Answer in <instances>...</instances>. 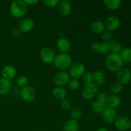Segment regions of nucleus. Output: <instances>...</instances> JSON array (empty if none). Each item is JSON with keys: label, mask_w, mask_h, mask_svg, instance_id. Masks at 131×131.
<instances>
[{"label": "nucleus", "mask_w": 131, "mask_h": 131, "mask_svg": "<svg viewBox=\"0 0 131 131\" xmlns=\"http://www.w3.org/2000/svg\"><path fill=\"white\" fill-rule=\"evenodd\" d=\"M28 11V5L23 0H16L12 2L10 6V12L15 18H21Z\"/></svg>", "instance_id": "nucleus-1"}, {"label": "nucleus", "mask_w": 131, "mask_h": 131, "mask_svg": "<svg viewBox=\"0 0 131 131\" xmlns=\"http://www.w3.org/2000/svg\"><path fill=\"white\" fill-rule=\"evenodd\" d=\"M72 62V58L68 53H60L56 56L53 63L55 67L59 70L63 71L64 70L70 67Z\"/></svg>", "instance_id": "nucleus-2"}, {"label": "nucleus", "mask_w": 131, "mask_h": 131, "mask_svg": "<svg viewBox=\"0 0 131 131\" xmlns=\"http://www.w3.org/2000/svg\"><path fill=\"white\" fill-rule=\"evenodd\" d=\"M106 67L112 72H117L122 69L123 61L120 54L111 53L107 56L105 61Z\"/></svg>", "instance_id": "nucleus-3"}, {"label": "nucleus", "mask_w": 131, "mask_h": 131, "mask_svg": "<svg viewBox=\"0 0 131 131\" xmlns=\"http://www.w3.org/2000/svg\"><path fill=\"white\" fill-rule=\"evenodd\" d=\"M99 88L95 83H90L85 84L81 91L83 98L86 100H90L96 97L98 94Z\"/></svg>", "instance_id": "nucleus-4"}, {"label": "nucleus", "mask_w": 131, "mask_h": 131, "mask_svg": "<svg viewBox=\"0 0 131 131\" xmlns=\"http://www.w3.org/2000/svg\"><path fill=\"white\" fill-rule=\"evenodd\" d=\"M116 78L122 85L129 84L131 81V70L128 68H122L116 72Z\"/></svg>", "instance_id": "nucleus-5"}, {"label": "nucleus", "mask_w": 131, "mask_h": 131, "mask_svg": "<svg viewBox=\"0 0 131 131\" xmlns=\"http://www.w3.org/2000/svg\"><path fill=\"white\" fill-rule=\"evenodd\" d=\"M85 72L86 67L84 64L78 62L70 66L69 69V75L73 79H78L79 78H82Z\"/></svg>", "instance_id": "nucleus-6"}, {"label": "nucleus", "mask_w": 131, "mask_h": 131, "mask_svg": "<svg viewBox=\"0 0 131 131\" xmlns=\"http://www.w3.org/2000/svg\"><path fill=\"white\" fill-rule=\"evenodd\" d=\"M56 57L54 51L50 47H44L40 52V58L44 63L50 64L53 63Z\"/></svg>", "instance_id": "nucleus-7"}, {"label": "nucleus", "mask_w": 131, "mask_h": 131, "mask_svg": "<svg viewBox=\"0 0 131 131\" xmlns=\"http://www.w3.org/2000/svg\"><path fill=\"white\" fill-rule=\"evenodd\" d=\"M20 97L25 102H33L36 98L35 90L30 86H27L23 88L20 90Z\"/></svg>", "instance_id": "nucleus-8"}, {"label": "nucleus", "mask_w": 131, "mask_h": 131, "mask_svg": "<svg viewBox=\"0 0 131 131\" xmlns=\"http://www.w3.org/2000/svg\"><path fill=\"white\" fill-rule=\"evenodd\" d=\"M70 80V76L69 73L65 71L59 72L55 75L54 78V83L58 86H63L69 83Z\"/></svg>", "instance_id": "nucleus-9"}, {"label": "nucleus", "mask_w": 131, "mask_h": 131, "mask_svg": "<svg viewBox=\"0 0 131 131\" xmlns=\"http://www.w3.org/2000/svg\"><path fill=\"white\" fill-rule=\"evenodd\" d=\"M104 25L107 30L110 31H116L120 26V19L115 15H111L106 19Z\"/></svg>", "instance_id": "nucleus-10"}, {"label": "nucleus", "mask_w": 131, "mask_h": 131, "mask_svg": "<svg viewBox=\"0 0 131 131\" xmlns=\"http://www.w3.org/2000/svg\"><path fill=\"white\" fill-rule=\"evenodd\" d=\"M35 23L30 18H24L20 20L18 26V29L20 33H26L31 31L34 28Z\"/></svg>", "instance_id": "nucleus-11"}, {"label": "nucleus", "mask_w": 131, "mask_h": 131, "mask_svg": "<svg viewBox=\"0 0 131 131\" xmlns=\"http://www.w3.org/2000/svg\"><path fill=\"white\" fill-rule=\"evenodd\" d=\"M131 122L130 119L125 116H122L117 118L115 122V125L118 130L125 131L130 128Z\"/></svg>", "instance_id": "nucleus-12"}, {"label": "nucleus", "mask_w": 131, "mask_h": 131, "mask_svg": "<svg viewBox=\"0 0 131 131\" xmlns=\"http://www.w3.org/2000/svg\"><path fill=\"white\" fill-rule=\"evenodd\" d=\"M56 47L61 53H68L71 49V43L68 38L60 37L56 41Z\"/></svg>", "instance_id": "nucleus-13"}, {"label": "nucleus", "mask_w": 131, "mask_h": 131, "mask_svg": "<svg viewBox=\"0 0 131 131\" xmlns=\"http://www.w3.org/2000/svg\"><path fill=\"white\" fill-rule=\"evenodd\" d=\"M92 49L94 52L97 53L101 54H107L111 52V49L109 43L106 42H95L92 43Z\"/></svg>", "instance_id": "nucleus-14"}, {"label": "nucleus", "mask_w": 131, "mask_h": 131, "mask_svg": "<svg viewBox=\"0 0 131 131\" xmlns=\"http://www.w3.org/2000/svg\"><path fill=\"white\" fill-rule=\"evenodd\" d=\"M58 10L59 13L63 17L70 15L72 12V5L67 0H61L59 1L58 5Z\"/></svg>", "instance_id": "nucleus-15"}, {"label": "nucleus", "mask_w": 131, "mask_h": 131, "mask_svg": "<svg viewBox=\"0 0 131 131\" xmlns=\"http://www.w3.org/2000/svg\"><path fill=\"white\" fill-rule=\"evenodd\" d=\"M102 117L104 122L107 124H111L115 122L116 119L117 118V113L115 110L107 107L102 113Z\"/></svg>", "instance_id": "nucleus-16"}, {"label": "nucleus", "mask_w": 131, "mask_h": 131, "mask_svg": "<svg viewBox=\"0 0 131 131\" xmlns=\"http://www.w3.org/2000/svg\"><path fill=\"white\" fill-rule=\"evenodd\" d=\"M17 74L16 69L12 65H6L1 70V75L3 78L7 80L10 81L14 79Z\"/></svg>", "instance_id": "nucleus-17"}, {"label": "nucleus", "mask_w": 131, "mask_h": 131, "mask_svg": "<svg viewBox=\"0 0 131 131\" xmlns=\"http://www.w3.org/2000/svg\"><path fill=\"white\" fill-rule=\"evenodd\" d=\"M12 83L10 81L3 78H0V95H6L12 90Z\"/></svg>", "instance_id": "nucleus-18"}, {"label": "nucleus", "mask_w": 131, "mask_h": 131, "mask_svg": "<svg viewBox=\"0 0 131 131\" xmlns=\"http://www.w3.org/2000/svg\"><path fill=\"white\" fill-rule=\"evenodd\" d=\"M93 74V83L96 85H102L106 82V75L101 70H96Z\"/></svg>", "instance_id": "nucleus-19"}, {"label": "nucleus", "mask_w": 131, "mask_h": 131, "mask_svg": "<svg viewBox=\"0 0 131 131\" xmlns=\"http://www.w3.org/2000/svg\"><path fill=\"white\" fill-rule=\"evenodd\" d=\"M122 103V101L120 97L117 95H111L108 97L107 102H106V106L109 108L113 109L115 110L118 107L120 106Z\"/></svg>", "instance_id": "nucleus-20"}, {"label": "nucleus", "mask_w": 131, "mask_h": 131, "mask_svg": "<svg viewBox=\"0 0 131 131\" xmlns=\"http://www.w3.org/2000/svg\"><path fill=\"white\" fill-rule=\"evenodd\" d=\"M91 29L92 31L95 34H101L104 33V31L106 29L104 23L102 22L101 20H97L93 21L91 24Z\"/></svg>", "instance_id": "nucleus-21"}, {"label": "nucleus", "mask_w": 131, "mask_h": 131, "mask_svg": "<svg viewBox=\"0 0 131 131\" xmlns=\"http://www.w3.org/2000/svg\"><path fill=\"white\" fill-rule=\"evenodd\" d=\"M52 95L56 99L63 101L64 99H66L67 92L66 90L63 87L57 86L55 87L52 90Z\"/></svg>", "instance_id": "nucleus-22"}, {"label": "nucleus", "mask_w": 131, "mask_h": 131, "mask_svg": "<svg viewBox=\"0 0 131 131\" xmlns=\"http://www.w3.org/2000/svg\"><path fill=\"white\" fill-rule=\"evenodd\" d=\"M79 129V123L77 120L70 119L67 121L64 124L63 130V131H78Z\"/></svg>", "instance_id": "nucleus-23"}, {"label": "nucleus", "mask_w": 131, "mask_h": 131, "mask_svg": "<svg viewBox=\"0 0 131 131\" xmlns=\"http://www.w3.org/2000/svg\"><path fill=\"white\" fill-rule=\"evenodd\" d=\"M107 108V106L106 104L102 103L99 101H96L92 104V111L96 114L98 115H102V113L105 111V110Z\"/></svg>", "instance_id": "nucleus-24"}, {"label": "nucleus", "mask_w": 131, "mask_h": 131, "mask_svg": "<svg viewBox=\"0 0 131 131\" xmlns=\"http://www.w3.org/2000/svg\"><path fill=\"white\" fill-rule=\"evenodd\" d=\"M109 44H110V46L111 52H112V53L120 54L122 50L123 49L122 46V44L120 42H118V41L116 40H112L109 43Z\"/></svg>", "instance_id": "nucleus-25"}, {"label": "nucleus", "mask_w": 131, "mask_h": 131, "mask_svg": "<svg viewBox=\"0 0 131 131\" xmlns=\"http://www.w3.org/2000/svg\"><path fill=\"white\" fill-rule=\"evenodd\" d=\"M120 0H104V3L107 8L115 10L118 8L121 5Z\"/></svg>", "instance_id": "nucleus-26"}, {"label": "nucleus", "mask_w": 131, "mask_h": 131, "mask_svg": "<svg viewBox=\"0 0 131 131\" xmlns=\"http://www.w3.org/2000/svg\"><path fill=\"white\" fill-rule=\"evenodd\" d=\"M120 56L123 62L124 61L127 63L131 62V48L125 47V48L123 49L120 52Z\"/></svg>", "instance_id": "nucleus-27"}, {"label": "nucleus", "mask_w": 131, "mask_h": 131, "mask_svg": "<svg viewBox=\"0 0 131 131\" xmlns=\"http://www.w3.org/2000/svg\"><path fill=\"white\" fill-rule=\"evenodd\" d=\"M109 90L114 95H116L117 94L121 93L122 91L123 90V86L118 82L113 83L110 84V87H109Z\"/></svg>", "instance_id": "nucleus-28"}, {"label": "nucleus", "mask_w": 131, "mask_h": 131, "mask_svg": "<svg viewBox=\"0 0 131 131\" xmlns=\"http://www.w3.org/2000/svg\"><path fill=\"white\" fill-rule=\"evenodd\" d=\"M82 113H83V111L79 107H75L72 109L70 111V116L73 120H77L80 118L81 116H82Z\"/></svg>", "instance_id": "nucleus-29"}, {"label": "nucleus", "mask_w": 131, "mask_h": 131, "mask_svg": "<svg viewBox=\"0 0 131 131\" xmlns=\"http://www.w3.org/2000/svg\"><path fill=\"white\" fill-rule=\"evenodd\" d=\"M28 83H29L28 78L25 75H20L17 79V84L18 86L22 88L28 86Z\"/></svg>", "instance_id": "nucleus-30"}, {"label": "nucleus", "mask_w": 131, "mask_h": 131, "mask_svg": "<svg viewBox=\"0 0 131 131\" xmlns=\"http://www.w3.org/2000/svg\"><path fill=\"white\" fill-rule=\"evenodd\" d=\"M82 79L85 84L93 83V74L90 72H85L82 76Z\"/></svg>", "instance_id": "nucleus-31"}, {"label": "nucleus", "mask_w": 131, "mask_h": 131, "mask_svg": "<svg viewBox=\"0 0 131 131\" xmlns=\"http://www.w3.org/2000/svg\"><path fill=\"white\" fill-rule=\"evenodd\" d=\"M69 84V87L72 90H76L78 88H79V86H80V83L79 81H78V79H70Z\"/></svg>", "instance_id": "nucleus-32"}, {"label": "nucleus", "mask_w": 131, "mask_h": 131, "mask_svg": "<svg viewBox=\"0 0 131 131\" xmlns=\"http://www.w3.org/2000/svg\"><path fill=\"white\" fill-rule=\"evenodd\" d=\"M102 39L106 43H110L113 40L112 32L108 30H105L102 35Z\"/></svg>", "instance_id": "nucleus-33"}, {"label": "nucleus", "mask_w": 131, "mask_h": 131, "mask_svg": "<svg viewBox=\"0 0 131 131\" xmlns=\"http://www.w3.org/2000/svg\"><path fill=\"white\" fill-rule=\"evenodd\" d=\"M59 1H60L58 0H43L42 2L44 6H47V7L52 8L58 6Z\"/></svg>", "instance_id": "nucleus-34"}, {"label": "nucleus", "mask_w": 131, "mask_h": 131, "mask_svg": "<svg viewBox=\"0 0 131 131\" xmlns=\"http://www.w3.org/2000/svg\"><path fill=\"white\" fill-rule=\"evenodd\" d=\"M97 101L106 104L108 97H107V94L106 93H104V92H100L99 93H98L97 95Z\"/></svg>", "instance_id": "nucleus-35"}, {"label": "nucleus", "mask_w": 131, "mask_h": 131, "mask_svg": "<svg viewBox=\"0 0 131 131\" xmlns=\"http://www.w3.org/2000/svg\"><path fill=\"white\" fill-rule=\"evenodd\" d=\"M61 107H62L63 110H70V107H71V104H70V102L69 100L64 99L63 101H61Z\"/></svg>", "instance_id": "nucleus-36"}, {"label": "nucleus", "mask_w": 131, "mask_h": 131, "mask_svg": "<svg viewBox=\"0 0 131 131\" xmlns=\"http://www.w3.org/2000/svg\"><path fill=\"white\" fill-rule=\"evenodd\" d=\"M20 31L18 29H14L12 31V35L14 38H17V37H19L20 36Z\"/></svg>", "instance_id": "nucleus-37"}, {"label": "nucleus", "mask_w": 131, "mask_h": 131, "mask_svg": "<svg viewBox=\"0 0 131 131\" xmlns=\"http://www.w3.org/2000/svg\"><path fill=\"white\" fill-rule=\"evenodd\" d=\"M24 2L27 5H34L38 3V0H24Z\"/></svg>", "instance_id": "nucleus-38"}, {"label": "nucleus", "mask_w": 131, "mask_h": 131, "mask_svg": "<svg viewBox=\"0 0 131 131\" xmlns=\"http://www.w3.org/2000/svg\"><path fill=\"white\" fill-rule=\"evenodd\" d=\"M97 131H109V130H108V129H107L106 128L101 127V128H99V129L97 130Z\"/></svg>", "instance_id": "nucleus-39"}, {"label": "nucleus", "mask_w": 131, "mask_h": 131, "mask_svg": "<svg viewBox=\"0 0 131 131\" xmlns=\"http://www.w3.org/2000/svg\"><path fill=\"white\" fill-rule=\"evenodd\" d=\"M130 129H131V124H130Z\"/></svg>", "instance_id": "nucleus-40"}, {"label": "nucleus", "mask_w": 131, "mask_h": 131, "mask_svg": "<svg viewBox=\"0 0 131 131\" xmlns=\"http://www.w3.org/2000/svg\"><path fill=\"white\" fill-rule=\"evenodd\" d=\"M130 40H131V37H130Z\"/></svg>", "instance_id": "nucleus-41"}]
</instances>
